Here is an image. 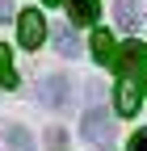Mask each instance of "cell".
Wrapping results in <instances>:
<instances>
[{"mask_svg": "<svg viewBox=\"0 0 147 151\" xmlns=\"http://www.w3.org/2000/svg\"><path fill=\"white\" fill-rule=\"evenodd\" d=\"M80 130H84V139H93V143H109V134H114V118H109V109L88 105V113L80 118Z\"/></svg>", "mask_w": 147, "mask_h": 151, "instance_id": "1", "label": "cell"}, {"mask_svg": "<svg viewBox=\"0 0 147 151\" xmlns=\"http://www.w3.org/2000/svg\"><path fill=\"white\" fill-rule=\"evenodd\" d=\"M17 38H21L25 50H38V46L46 42V21H42L38 9H25V13H21V21H17Z\"/></svg>", "mask_w": 147, "mask_h": 151, "instance_id": "2", "label": "cell"}, {"mask_svg": "<svg viewBox=\"0 0 147 151\" xmlns=\"http://www.w3.org/2000/svg\"><path fill=\"white\" fill-rule=\"evenodd\" d=\"M114 109L122 113V118H135V113H139V84L130 80V76L118 80V88H114Z\"/></svg>", "mask_w": 147, "mask_h": 151, "instance_id": "3", "label": "cell"}, {"mask_svg": "<svg viewBox=\"0 0 147 151\" xmlns=\"http://www.w3.org/2000/svg\"><path fill=\"white\" fill-rule=\"evenodd\" d=\"M38 101L46 109H63L67 105V76H46L38 84Z\"/></svg>", "mask_w": 147, "mask_h": 151, "instance_id": "4", "label": "cell"}, {"mask_svg": "<svg viewBox=\"0 0 147 151\" xmlns=\"http://www.w3.org/2000/svg\"><path fill=\"white\" fill-rule=\"evenodd\" d=\"M143 67H147V46H143V42H126V46H122V55H118V71L135 80Z\"/></svg>", "mask_w": 147, "mask_h": 151, "instance_id": "5", "label": "cell"}, {"mask_svg": "<svg viewBox=\"0 0 147 151\" xmlns=\"http://www.w3.org/2000/svg\"><path fill=\"white\" fill-rule=\"evenodd\" d=\"M114 17H118L122 34H135V29L143 25V9H139V0H114Z\"/></svg>", "mask_w": 147, "mask_h": 151, "instance_id": "6", "label": "cell"}, {"mask_svg": "<svg viewBox=\"0 0 147 151\" xmlns=\"http://www.w3.org/2000/svg\"><path fill=\"white\" fill-rule=\"evenodd\" d=\"M93 59L97 63H118V46H114V34H109V29H97L93 34Z\"/></svg>", "mask_w": 147, "mask_h": 151, "instance_id": "7", "label": "cell"}, {"mask_svg": "<svg viewBox=\"0 0 147 151\" xmlns=\"http://www.w3.org/2000/svg\"><path fill=\"white\" fill-rule=\"evenodd\" d=\"M67 13H71L76 25H93L101 17V4H97V0H67Z\"/></svg>", "mask_w": 147, "mask_h": 151, "instance_id": "8", "label": "cell"}, {"mask_svg": "<svg viewBox=\"0 0 147 151\" xmlns=\"http://www.w3.org/2000/svg\"><path fill=\"white\" fill-rule=\"evenodd\" d=\"M55 50H59L63 59H76V55H80V38L71 34L67 25H55Z\"/></svg>", "mask_w": 147, "mask_h": 151, "instance_id": "9", "label": "cell"}, {"mask_svg": "<svg viewBox=\"0 0 147 151\" xmlns=\"http://www.w3.org/2000/svg\"><path fill=\"white\" fill-rule=\"evenodd\" d=\"M4 143H9V151H34V139H30L25 126H9L4 130Z\"/></svg>", "mask_w": 147, "mask_h": 151, "instance_id": "10", "label": "cell"}, {"mask_svg": "<svg viewBox=\"0 0 147 151\" xmlns=\"http://www.w3.org/2000/svg\"><path fill=\"white\" fill-rule=\"evenodd\" d=\"M0 88H17V71H13V50L0 46Z\"/></svg>", "mask_w": 147, "mask_h": 151, "instance_id": "11", "label": "cell"}, {"mask_svg": "<svg viewBox=\"0 0 147 151\" xmlns=\"http://www.w3.org/2000/svg\"><path fill=\"white\" fill-rule=\"evenodd\" d=\"M46 147H50V151H67V130H63V126H50V130H46Z\"/></svg>", "mask_w": 147, "mask_h": 151, "instance_id": "12", "label": "cell"}, {"mask_svg": "<svg viewBox=\"0 0 147 151\" xmlns=\"http://www.w3.org/2000/svg\"><path fill=\"white\" fill-rule=\"evenodd\" d=\"M126 151H147V126L135 130V139H130V147H126Z\"/></svg>", "mask_w": 147, "mask_h": 151, "instance_id": "13", "label": "cell"}, {"mask_svg": "<svg viewBox=\"0 0 147 151\" xmlns=\"http://www.w3.org/2000/svg\"><path fill=\"white\" fill-rule=\"evenodd\" d=\"M9 17H13V4H9V0H0V21H9Z\"/></svg>", "mask_w": 147, "mask_h": 151, "instance_id": "14", "label": "cell"}, {"mask_svg": "<svg viewBox=\"0 0 147 151\" xmlns=\"http://www.w3.org/2000/svg\"><path fill=\"white\" fill-rule=\"evenodd\" d=\"M42 4H67V0H42Z\"/></svg>", "mask_w": 147, "mask_h": 151, "instance_id": "15", "label": "cell"}, {"mask_svg": "<svg viewBox=\"0 0 147 151\" xmlns=\"http://www.w3.org/2000/svg\"><path fill=\"white\" fill-rule=\"evenodd\" d=\"M101 151H114V147H109V143H101Z\"/></svg>", "mask_w": 147, "mask_h": 151, "instance_id": "16", "label": "cell"}]
</instances>
